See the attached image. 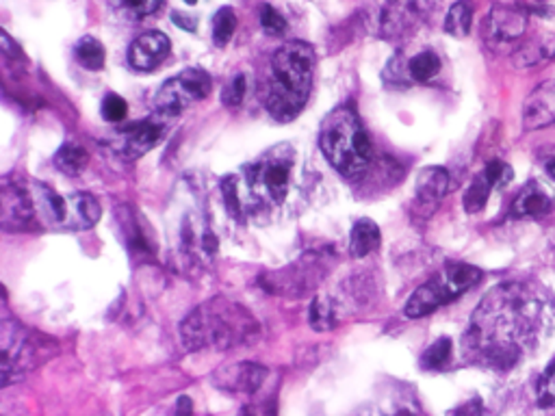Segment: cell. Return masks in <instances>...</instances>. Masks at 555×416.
I'll return each instance as SVG.
<instances>
[{
  "label": "cell",
  "mask_w": 555,
  "mask_h": 416,
  "mask_svg": "<svg viewBox=\"0 0 555 416\" xmlns=\"http://www.w3.org/2000/svg\"><path fill=\"white\" fill-rule=\"evenodd\" d=\"M440 69V59L434 51H423L416 57L410 59L408 63V72L410 78L416 83H428L430 78H434Z\"/></svg>",
  "instance_id": "cell-26"
},
{
  "label": "cell",
  "mask_w": 555,
  "mask_h": 416,
  "mask_svg": "<svg viewBox=\"0 0 555 416\" xmlns=\"http://www.w3.org/2000/svg\"><path fill=\"white\" fill-rule=\"evenodd\" d=\"M309 324L312 330L317 332H326L332 330L336 324V312H334V304L324 295H317L312 300L310 308H309Z\"/></svg>",
  "instance_id": "cell-25"
},
{
  "label": "cell",
  "mask_w": 555,
  "mask_h": 416,
  "mask_svg": "<svg viewBox=\"0 0 555 416\" xmlns=\"http://www.w3.org/2000/svg\"><path fill=\"white\" fill-rule=\"evenodd\" d=\"M551 59H555V39L540 44V46L536 48H527V51H523L520 52V57L517 59V63L520 68H527V66H536V63L551 61Z\"/></svg>",
  "instance_id": "cell-31"
},
{
  "label": "cell",
  "mask_w": 555,
  "mask_h": 416,
  "mask_svg": "<svg viewBox=\"0 0 555 416\" xmlns=\"http://www.w3.org/2000/svg\"><path fill=\"white\" fill-rule=\"evenodd\" d=\"M0 221L7 230H28L37 226V211H35L31 182L4 180L3 182V215Z\"/></svg>",
  "instance_id": "cell-11"
},
{
  "label": "cell",
  "mask_w": 555,
  "mask_h": 416,
  "mask_svg": "<svg viewBox=\"0 0 555 416\" xmlns=\"http://www.w3.org/2000/svg\"><path fill=\"white\" fill-rule=\"evenodd\" d=\"M259 321L250 315V310L226 297H213L185 316L181 324V339L189 351L206 347L232 349L252 343L259 336Z\"/></svg>",
  "instance_id": "cell-2"
},
{
  "label": "cell",
  "mask_w": 555,
  "mask_h": 416,
  "mask_svg": "<svg viewBox=\"0 0 555 416\" xmlns=\"http://www.w3.org/2000/svg\"><path fill=\"white\" fill-rule=\"evenodd\" d=\"M35 211H37V220L42 226H61L66 224V211H68V197H61L52 187L44 185V182H31Z\"/></svg>",
  "instance_id": "cell-19"
},
{
  "label": "cell",
  "mask_w": 555,
  "mask_h": 416,
  "mask_svg": "<svg viewBox=\"0 0 555 416\" xmlns=\"http://www.w3.org/2000/svg\"><path fill=\"white\" fill-rule=\"evenodd\" d=\"M170 122L172 120L155 113V116L148 117V120L126 124V126H122L120 131L113 135L116 137L113 139V148H116L117 155L128 158V161H135V158L150 152L152 148L165 137Z\"/></svg>",
  "instance_id": "cell-9"
},
{
  "label": "cell",
  "mask_w": 555,
  "mask_h": 416,
  "mask_svg": "<svg viewBox=\"0 0 555 416\" xmlns=\"http://www.w3.org/2000/svg\"><path fill=\"white\" fill-rule=\"evenodd\" d=\"M471 22H473V4L469 0H460V3L451 4L445 18V31L454 37H464L471 31Z\"/></svg>",
  "instance_id": "cell-24"
},
{
  "label": "cell",
  "mask_w": 555,
  "mask_h": 416,
  "mask_svg": "<svg viewBox=\"0 0 555 416\" xmlns=\"http://www.w3.org/2000/svg\"><path fill=\"white\" fill-rule=\"evenodd\" d=\"M555 208V197L549 187H544L543 182L532 180L520 189V193L514 200L512 211L510 215L514 220H538V217L549 215Z\"/></svg>",
  "instance_id": "cell-17"
},
{
  "label": "cell",
  "mask_w": 555,
  "mask_h": 416,
  "mask_svg": "<svg viewBox=\"0 0 555 416\" xmlns=\"http://www.w3.org/2000/svg\"><path fill=\"white\" fill-rule=\"evenodd\" d=\"M324 156L343 178L363 176L371 165V141L351 107H339L326 117L319 131Z\"/></svg>",
  "instance_id": "cell-4"
},
{
  "label": "cell",
  "mask_w": 555,
  "mask_h": 416,
  "mask_svg": "<svg viewBox=\"0 0 555 416\" xmlns=\"http://www.w3.org/2000/svg\"><path fill=\"white\" fill-rule=\"evenodd\" d=\"M555 122V78L534 89L523 104V126L527 131L549 126Z\"/></svg>",
  "instance_id": "cell-16"
},
{
  "label": "cell",
  "mask_w": 555,
  "mask_h": 416,
  "mask_svg": "<svg viewBox=\"0 0 555 416\" xmlns=\"http://www.w3.org/2000/svg\"><path fill=\"white\" fill-rule=\"evenodd\" d=\"M172 22L176 24V27L185 28V31H196V28H197L196 20L187 16V13H181V12H173L172 13Z\"/></svg>",
  "instance_id": "cell-36"
},
{
  "label": "cell",
  "mask_w": 555,
  "mask_h": 416,
  "mask_svg": "<svg viewBox=\"0 0 555 416\" xmlns=\"http://www.w3.org/2000/svg\"><path fill=\"white\" fill-rule=\"evenodd\" d=\"M167 57H170V39L158 31L139 35L128 48V63L141 72L157 69Z\"/></svg>",
  "instance_id": "cell-15"
},
{
  "label": "cell",
  "mask_w": 555,
  "mask_h": 416,
  "mask_svg": "<svg viewBox=\"0 0 555 416\" xmlns=\"http://www.w3.org/2000/svg\"><path fill=\"white\" fill-rule=\"evenodd\" d=\"M74 59L81 63L85 69H92V72H98V69L104 68V61H107V54H104V46L98 42L92 35H85L76 42L74 46Z\"/></svg>",
  "instance_id": "cell-22"
},
{
  "label": "cell",
  "mask_w": 555,
  "mask_h": 416,
  "mask_svg": "<svg viewBox=\"0 0 555 416\" xmlns=\"http://www.w3.org/2000/svg\"><path fill=\"white\" fill-rule=\"evenodd\" d=\"M544 300L525 284H502L478 306L464 334V351L493 369L517 364L523 345L544 321Z\"/></svg>",
  "instance_id": "cell-1"
},
{
  "label": "cell",
  "mask_w": 555,
  "mask_h": 416,
  "mask_svg": "<svg viewBox=\"0 0 555 416\" xmlns=\"http://www.w3.org/2000/svg\"><path fill=\"white\" fill-rule=\"evenodd\" d=\"M547 173H549V178H553L555 180V161L547 163Z\"/></svg>",
  "instance_id": "cell-37"
},
{
  "label": "cell",
  "mask_w": 555,
  "mask_h": 416,
  "mask_svg": "<svg viewBox=\"0 0 555 416\" xmlns=\"http://www.w3.org/2000/svg\"><path fill=\"white\" fill-rule=\"evenodd\" d=\"M538 401L544 410H551V412H555V360L549 364V369L544 371L543 380H540Z\"/></svg>",
  "instance_id": "cell-32"
},
{
  "label": "cell",
  "mask_w": 555,
  "mask_h": 416,
  "mask_svg": "<svg viewBox=\"0 0 555 416\" xmlns=\"http://www.w3.org/2000/svg\"><path fill=\"white\" fill-rule=\"evenodd\" d=\"M245 92H247L245 76H243V74H237V76L224 87V92H221V102L230 108L239 107L243 98H245Z\"/></svg>",
  "instance_id": "cell-34"
},
{
  "label": "cell",
  "mask_w": 555,
  "mask_h": 416,
  "mask_svg": "<svg viewBox=\"0 0 555 416\" xmlns=\"http://www.w3.org/2000/svg\"><path fill=\"white\" fill-rule=\"evenodd\" d=\"M510 180H512V167L505 165L502 161L488 163L486 170L478 173V178L471 182L467 193H464V208H467V212L482 211L486 202H488L490 191L495 187H505Z\"/></svg>",
  "instance_id": "cell-13"
},
{
  "label": "cell",
  "mask_w": 555,
  "mask_h": 416,
  "mask_svg": "<svg viewBox=\"0 0 555 416\" xmlns=\"http://www.w3.org/2000/svg\"><path fill=\"white\" fill-rule=\"evenodd\" d=\"M85 165H87V152L74 141L63 143L57 150V155H54V167H57L59 172L68 173V176H78Z\"/></svg>",
  "instance_id": "cell-23"
},
{
  "label": "cell",
  "mask_w": 555,
  "mask_h": 416,
  "mask_svg": "<svg viewBox=\"0 0 555 416\" xmlns=\"http://www.w3.org/2000/svg\"><path fill=\"white\" fill-rule=\"evenodd\" d=\"M208 93H211V76L202 68H187L158 89L155 108L158 116L173 120L187 107L208 98Z\"/></svg>",
  "instance_id": "cell-7"
},
{
  "label": "cell",
  "mask_w": 555,
  "mask_h": 416,
  "mask_svg": "<svg viewBox=\"0 0 555 416\" xmlns=\"http://www.w3.org/2000/svg\"><path fill=\"white\" fill-rule=\"evenodd\" d=\"M163 0H111L113 12L122 20H141L155 13Z\"/></svg>",
  "instance_id": "cell-27"
},
{
  "label": "cell",
  "mask_w": 555,
  "mask_h": 416,
  "mask_svg": "<svg viewBox=\"0 0 555 416\" xmlns=\"http://www.w3.org/2000/svg\"><path fill=\"white\" fill-rule=\"evenodd\" d=\"M479 280H482V269L478 267L469 265V262H449L410 295L404 308L406 316L419 319V316L432 315L440 306L449 304L464 291L473 289Z\"/></svg>",
  "instance_id": "cell-5"
},
{
  "label": "cell",
  "mask_w": 555,
  "mask_h": 416,
  "mask_svg": "<svg viewBox=\"0 0 555 416\" xmlns=\"http://www.w3.org/2000/svg\"><path fill=\"white\" fill-rule=\"evenodd\" d=\"M294 163L295 152L286 143L271 148L259 161L250 163L245 167V182L254 200H259L261 204H282L289 193Z\"/></svg>",
  "instance_id": "cell-6"
},
{
  "label": "cell",
  "mask_w": 555,
  "mask_h": 416,
  "mask_svg": "<svg viewBox=\"0 0 555 416\" xmlns=\"http://www.w3.org/2000/svg\"><path fill=\"white\" fill-rule=\"evenodd\" d=\"M261 27L267 35H282L286 31V20L276 12L271 4L261 7Z\"/></svg>",
  "instance_id": "cell-35"
},
{
  "label": "cell",
  "mask_w": 555,
  "mask_h": 416,
  "mask_svg": "<svg viewBox=\"0 0 555 416\" xmlns=\"http://www.w3.org/2000/svg\"><path fill=\"white\" fill-rule=\"evenodd\" d=\"M237 28V16L230 7H221L213 18V42L217 46H226Z\"/></svg>",
  "instance_id": "cell-29"
},
{
  "label": "cell",
  "mask_w": 555,
  "mask_h": 416,
  "mask_svg": "<svg viewBox=\"0 0 555 416\" xmlns=\"http://www.w3.org/2000/svg\"><path fill=\"white\" fill-rule=\"evenodd\" d=\"M380 245V228L371 220H358L351 228L350 252L356 259H365Z\"/></svg>",
  "instance_id": "cell-21"
},
{
  "label": "cell",
  "mask_w": 555,
  "mask_h": 416,
  "mask_svg": "<svg viewBox=\"0 0 555 416\" xmlns=\"http://www.w3.org/2000/svg\"><path fill=\"white\" fill-rule=\"evenodd\" d=\"M101 220V204L89 193H72L68 197V211H66V224L63 228H72V230H87L96 221Z\"/></svg>",
  "instance_id": "cell-20"
},
{
  "label": "cell",
  "mask_w": 555,
  "mask_h": 416,
  "mask_svg": "<svg viewBox=\"0 0 555 416\" xmlns=\"http://www.w3.org/2000/svg\"><path fill=\"white\" fill-rule=\"evenodd\" d=\"M451 347H454V343H451V339H447V336L434 340V343L423 351V356H421V366H423L425 371L443 369L451 358Z\"/></svg>",
  "instance_id": "cell-28"
},
{
  "label": "cell",
  "mask_w": 555,
  "mask_h": 416,
  "mask_svg": "<svg viewBox=\"0 0 555 416\" xmlns=\"http://www.w3.org/2000/svg\"><path fill=\"white\" fill-rule=\"evenodd\" d=\"M315 51L306 42H286L274 52L265 83V107L276 122H291L310 96Z\"/></svg>",
  "instance_id": "cell-3"
},
{
  "label": "cell",
  "mask_w": 555,
  "mask_h": 416,
  "mask_svg": "<svg viewBox=\"0 0 555 416\" xmlns=\"http://www.w3.org/2000/svg\"><path fill=\"white\" fill-rule=\"evenodd\" d=\"M0 380L3 386L13 384L24 378L37 363L39 347L33 345V339L27 334L16 321L4 319L0 325Z\"/></svg>",
  "instance_id": "cell-8"
},
{
  "label": "cell",
  "mask_w": 555,
  "mask_h": 416,
  "mask_svg": "<svg viewBox=\"0 0 555 416\" xmlns=\"http://www.w3.org/2000/svg\"><path fill=\"white\" fill-rule=\"evenodd\" d=\"M432 0H386L382 9V35L386 39L406 37L423 22Z\"/></svg>",
  "instance_id": "cell-12"
},
{
  "label": "cell",
  "mask_w": 555,
  "mask_h": 416,
  "mask_svg": "<svg viewBox=\"0 0 555 416\" xmlns=\"http://www.w3.org/2000/svg\"><path fill=\"white\" fill-rule=\"evenodd\" d=\"M101 113L107 122L120 124V122L126 120L128 104L122 96H117V93H107V96H104V100H102Z\"/></svg>",
  "instance_id": "cell-30"
},
{
  "label": "cell",
  "mask_w": 555,
  "mask_h": 416,
  "mask_svg": "<svg viewBox=\"0 0 555 416\" xmlns=\"http://www.w3.org/2000/svg\"><path fill=\"white\" fill-rule=\"evenodd\" d=\"M185 3L187 4H197V3H200V0H185Z\"/></svg>",
  "instance_id": "cell-38"
},
{
  "label": "cell",
  "mask_w": 555,
  "mask_h": 416,
  "mask_svg": "<svg viewBox=\"0 0 555 416\" xmlns=\"http://www.w3.org/2000/svg\"><path fill=\"white\" fill-rule=\"evenodd\" d=\"M215 384L228 393L252 395L261 388L262 381L267 380V369L256 363H235L230 366H221L213 375Z\"/></svg>",
  "instance_id": "cell-14"
},
{
  "label": "cell",
  "mask_w": 555,
  "mask_h": 416,
  "mask_svg": "<svg viewBox=\"0 0 555 416\" xmlns=\"http://www.w3.org/2000/svg\"><path fill=\"white\" fill-rule=\"evenodd\" d=\"M221 196H224V204L232 217L241 220V200H239V180L237 176H226L221 180Z\"/></svg>",
  "instance_id": "cell-33"
},
{
  "label": "cell",
  "mask_w": 555,
  "mask_h": 416,
  "mask_svg": "<svg viewBox=\"0 0 555 416\" xmlns=\"http://www.w3.org/2000/svg\"><path fill=\"white\" fill-rule=\"evenodd\" d=\"M449 189V173L443 167H428L416 178V196L414 202L423 215L436 211Z\"/></svg>",
  "instance_id": "cell-18"
},
{
  "label": "cell",
  "mask_w": 555,
  "mask_h": 416,
  "mask_svg": "<svg viewBox=\"0 0 555 416\" xmlns=\"http://www.w3.org/2000/svg\"><path fill=\"white\" fill-rule=\"evenodd\" d=\"M527 33V13L517 7H495L486 18L484 37L493 51L510 52Z\"/></svg>",
  "instance_id": "cell-10"
}]
</instances>
